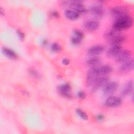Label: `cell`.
I'll use <instances>...</instances> for the list:
<instances>
[{"mask_svg":"<svg viewBox=\"0 0 134 134\" xmlns=\"http://www.w3.org/2000/svg\"><path fill=\"white\" fill-rule=\"evenodd\" d=\"M133 60H128L124 62L120 67L119 71L121 73H126L131 71L133 69Z\"/></svg>","mask_w":134,"mask_h":134,"instance_id":"cell-12","label":"cell"},{"mask_svg":"<svg viewBox=\"0 0 134 134\" xmlns=\"http://www.w3.org/2000/svg\"><path fill=\"white\" fill-rule=\"evenodd\" d=\"M109 81V78L107 76L103 75L99 76L93 84L91 86L92 92H95L100 87H104Z\"/></svg>","mask_w":134,"mask_h":134,"instance_id":"cell-6","label":"cell"},{"mask_svg":"<svg viewBox=\"0 0 134 134\" xmlns=\"http://www.w3.org/2000/svg\"><path fill=\"white\" fill-rule=\"evenodd\" d=\"M118 32L113 29L108 30L105 34V38L112 46H120L126 40V37Z\"/></svg>","mask_w":134,"mask_h":134,"instance_id":"cell-2","label":"cell"},{"mask_svg":"<svg viewBox=\"0 0 134 134\" xmlns=\"http://www.w3.org/2000/svg\"><path fill=\"white\" fill-rule=\"evenodd\" d=\"M62 63L63 64L66 65L70 63V60L68 58H64L62 61Z\"/></svg>","mask_w":134,"mask_h":134,"instance_id":"cell-30","label":"cell"},{"mask_svg":"<svg viewBox=\"0 0 134 134\" xmlns=\"http://www.w3.org/2000/svg\"><path fill=\"white\" fill-rule=\"evenodd\" d=\"M41 44H42V46H46V45L48 44V41H47L46 39H43V40L42 41Z\"/></svg>","mask_w":134,"mask_h":134,"instance_id":"cell-31","label":"cell"},{"mask_svg":"<svg viewBox=\"0 0 134 134\" xmlns=\"http://www.w3.org/2000/svg\"><path fill=\"white\" fill-rule=\"evenodd\" d=\"M76 114H77V115L82 119L84 120H87L88 119V116L86 114V113L83 111L82 109H80V108H77L76 110Z\"/></svg>","mask_w":134,"mask_h":134,"instance_id":"cell-23","label":"cell"},{"mask_svg":"<svg viewBox=\"0 0 134 134\" xmlns=\"http://www.w3.org/2000/svg\"><path fill=\"white\" fill-rule=\"evenodd\" d=\"M132 53L128 50H121L120 52L115 57V61L119 63H124L129 60L131 57Z\"/></svg>","mask_w":134,"mask_h":134,"instance_id":"cell-10","label":"cell"},{"mask_svg":"<svg viewBox=\"0 0 134 134\" xmlns=\"http://www.w3.org/2000/svg\"><path fill=\"white\" fill-rule=\"evenodd\" d=\"M97 67L91 68L87 72L86 77V84L87 86H91L99 76Z\"/></svg>","mask_w":134,"mask_h":134,"instance_id":"cell-3","label":"cell"},{"mask_svg":"<svg viewBox=\"0 0 134 134\" xmlns=\"http://www.w3.org/2000/svg\"><path fill=\"white\" fill-rule=\"evenodd\" d=\"M77 96L79 98H81V99H84L86 97L85 93L83 91H80L77 92Z\"/></svg>","mask_w":134,"mask_h":134,"instance_id":"cell-28","label":"cell"},{"mask_svg":"<svg viewBox=\"0 0 134 134\" xmlns=\"http://www.w3.org/2000/svg\"><path fill=\"white\" fill-rule=\"evenodd\" d=\"M82 40L73 36L71 38V43L73 44V45H75V46H77V45H79L80 44Z\"/></svg>","mask_w":134,"mask_h":134,"instance_id":"cell-25","label":"cell"},{"mask_svg":"<svg viewBox=\"0 0 134 134\" xmlns=\"http://www.w3.org/2000/svg\"><path fill=\"white\" fill-rule=\"evenodd\" d=\"M99 75H105L110 72H111L113 69L110 65H104L100 66L97 67Z\"/></svg>","mask_w":134,"mask_h":134,"instance_id":"cell-20","label":"cell"},{"mask_svg":"<svg viewBox=\"0 0 134 134\" xmlns=\"http://www.w3.org/2000/svg\"><path fill=\"white\" fill-rule=\"evenodd\" d=\"M28 73H29V74L31 76L34 77V78H36V79H40L41 78L40 74L35 69L30 68L28 70Z\"/></svg>","mask_w":134,"mask_h":134,"instance_id":"cell-21","label":"cell"},{"mask_svg":"<svg viewBox=\"0 0 134 134\" xmlns=\"http://www.w3.org/2000/svg\"><path fill=\"white\" fill-rule=\"evenodd\" d=\"M50 49L51 51L54 52H59L61 51L62 48H61V46L60 45V44L57 42H54L51 44L50 47Z\"/></svg>","mask_w":134,"mask_h":134,"instance_id":"cell-22","label":"cell"},{"mask_svg":"<svg viewBox=\"0 0 134 134\" xmlns=\"http://www.w3.org/2000/svg\"><path fill=\"white\" fill-rule=\"evenodd\" d=\"M73 36L81 40H82L84 37L83 33L81 31L77 29H75L73 30Z\"/></svg>","mask_w":134,"mask_h":134,"instance_id":"cell-24","label":"cell"},{"mask_svg":"<svg viewBox=\"0 0 134 134\" xmlns=\"http://www.w3.org/2000/svg\"><path fill=\"white\" fill-rule=\"evenodd\" d=\"M133 24V19L129 15H125L116 18L113 28L116 31H120L130 28Z\"/></svg>","mask_w":134,"mask_h":134,"instance_id":"cell-1","label":"cell"},{"mask_svg":"<svg viewBox=\"0 0 134 134\" xmlns=\"http://www.w3.org/2000/svg\"><path fill=\"white\" fill-rule=\"evenodd\" d=\"M122 103V100L118 97L111 96L108 97L105 101V104L108 107H117Z\"/></svg>","mask_w":134,"mask_h":134,"instance_id":"cell-11","label":"cell"},{"mask_svg":"<svg viewBox=\"0 0 134 134\" xmlns=\"http://www.w3.org/2000/svg\"><path fill=\"white\" fill-rule=\"evenodd\" d=\"M2 52L5 56L10 59L15 60L17 58V53L14 50L9 48L3 47L2 48Z\"/></svg>","mask_w":134,"mask_h":134,"instance_id":"cell-19","label":"cell"},{"mask_svg":"<svg viewBox=\"0 0 134 134\" xmlns=\"http://www.w3.org/2000/svg\"><path fill=\"white\" fill-rule=\"evenodd\" d=\"M64 5L69 6L72 10L77 12L79 14H84L86 12V9L83 3L80 1H64Z\"/></svg>","mask_w":134,"mask_h":134,"instance_id":"cell-4","label":"cell"},{"mask_svg":"<svg viewBox=\"0 0 134 134\" xmlns=\"http://www.w3.org/2000/svg\"><path fill=\"white\" fill-rule=\"evenodd\" d=\"M122 50L120 46H112L107 52L108 55L110 58H115Z\"/></svg>","mask_w":134,"mask_h":134,"instance_id":"cell-18","label":"cell"},{"mask_svg":"<svg viewBox=\"0 0 134 134\" xmlns=\"http://www.w3.org/2000/svg\"><path fill=\"white\" fill-rule=\"evenodd\" d=\"M101 62V59L99 57L96 56H93L87 60L86 63V64L91 66V68L97 67L98 65L100 64Z\"/></svg>","mask_w":134,"mask_h":134,"instance_id":"cell-17","label":"cell"},{"mask_svg":"<svg viewBox=\"0 0 134 134\" xmlns=\"http://www.w3.org/2000/svg\"><path fill=\"white\" fill-rule=\"evenodd\" d=\"M89 10L91 14L96 18H101L104 16V8L100 5L98 4H94L91 6Z\"/></svg>","mask_w":134,"mask_h":134,"instance_id":"cell-8","label":"cell"},{"mask_svg":"<svg viewBox=\"0 0 134 134\" xmlns=\"http://www.w3.org/2000/svg\"><path fill=\"white\" fill-rule=\"evenodd\" d=\"M57 91L62 96L66 98H71L70 94L71 87L69 83H64L57 87Z\"/></svg>","mask_w":134,"mask_h":134,"instance_id":"cell-9","label":"cell"},{"mask_svg":"<svg viewBox=\"0 0 134 134\" xmlns=\"http://www.w3.org/2000/svg\"><path fill=\"white\" fill-rule=\"evenodd\" d=\"M16 34L17 35L18 38L20 39V40H24L25 39V34L24 32H23L19 30H16Z\"/></svg>","mask_w":134,"mask_h":134,"instance_id":"cell-26","label":"cell"},{"mask_svg":"<svg viewBox=\"0 0 134 134\" xmlns=\"http://www.w3.org/2000/svg\"><path fill=\"white\" fill-rule=\"evenodd\" d=\"M50 16L52 18H58L60 16V14L56 10H52L50 12Z\"/></svg>","mask_w":134,"mask_h":134,"instance_id":"cell-27","label":"cell"},{"mask_svg":"<svg viewBox=\"0 0 134 134\" xmlns=\"http://www.w3.org/2000/svg\"><path fill=\"white\" fill-rule=\"evenodd\" d=\"M133 90V82L132 81H130L127 83L121 91V95L123 97H126L130 95Z\"/></svg>","mask_w":134,"mask_h":134,"instance_id":"cell-14","label":"cell"},{"mask_svg":"<svg viewBox=\"0 0 134 134\" xmlns=\"http://www.w3.org/2000/svg\"><path fill=\"white\" fill-rule=\"evenodd\" d=\"M64 15L70 20H75L79 18V14L72 9H66L64 12Z\"/></svg>","mask_w":134,"mask_h":134,"instance_id":"cell-16","label":"cell"},{"mask_svg":"<svg viewBox=\"0 0 134 134\" xmlns=\"http://www.w3.org/2000/svg\"><path fill=\"white\" fill-rule=\"evenodd\" d=\"M96 119L98 121H102L105 119V116L103 114H98L96 116Z\"/></svg>","mask_w":134,"mask_h":134,"instance_id":"cell-29","label":"cell"},{"mask_svg":"<svg viewBox=\"0 0 134 134\" xmlns=\"http://www.w3.org/2000/svg\"><path fill=\"white\" fill-rule=\"evenodd\" d=\"M84 28L88 31H94L96 30L99 26V23L96 20H90L84 24Z\"/></svg>","mask_w":134,"mask_h":134,"instance_id":"cell-13","label":"cell"},{"mask_svg":"<svg viewBox=\"0 0 134 134\" xmlns=\"http://www.w3.org/2000/svg\"><path fill=\"white\" fill-rule=\"evenodd\" d=\"M118 87V83L116 82H108L104 87L103 89V93L106 96H110L113 94L117 90Z\"/></svg>","mask_w":134,"mask_h":134,"instance_id":"cell-7","label":"cell"},{"mask_svg":"<svg viewBox=\"0 0 134 134\" xmlns=\"http://www.w3.org/2000/svg\"><path fill=\"white\" fill-rule=\"evenodd\" d=\"M129 12V8L125 6H117L114 7L110 9V13L111 15L116 18L128 15Z\"/></svg>","mask_w":134,"mask_h":134,"instance_id":"cell-5","label":"cell"},{"mask_svg":"<svg viewBox=\"0 0 134 134\" xmlns=\"http://www.w3.org/2000/svg\"><path fill=\"white\" fill-rule=\"evenodd\" d=\"M104 50V47L102 45H96L91 47L87 51V53L92 56H95L102 53Z\"/></svg>","mask_w":134,"mask_h":134,"instance_id":"cell-15","label":"cell"}]
</instances>
